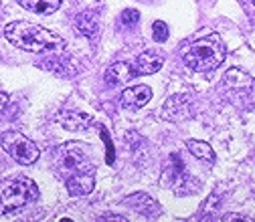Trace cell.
Masks as SVG:
<instances>
[{"label":"cell","mask_w":255,"mask_h":222,"mask_svg":"<svg viewBox=\"0 0 255 222\" xmlns=\"http://www.w3.org/2000/svg\"><path fill=\"white\" fill-rule=\"evenodd\" d=\"M4 37L20 51L29 53H57L65 51V40L47 29L26 20H15L4 26Z\"/></svg>","instance_id":"1"},{"label":"cell","mask_w":255,"mask_h":222,"mask_svg":"<svg viewBox=\"0 0 255 222\" xmlns=\"http://www.w3.org/2000/svg\"><path fill=\"white\" fill-rule=\"evenodd\" d=\"M182 57H184L186 67H191L193 71L205 73V71H215L225 61L227 49H225L223 38L217 33H209L186 47Z\"/></svg>","instance_id":"2"},{"label":"cell","mask_w":255,"mask_h":222,"mask_svg":"<svg viewBox=\"0 0 255 222\" xmlns=\"http://www.w3.org/2000/svg\"><path fill=\"white\" fill-rule=\"evenodd\" d=\"M39 196V188L31 178L19 176L0 190V214L20 210L26 204L35 202Z\"/></svg>","instance_id":"3"},{"label":"cell","mask_w":255,"mask_h":222,"mask_svg":"<svg viewBox=\"0 0 255 222\" xmlns=\"http://www.w3.org/2000/svg\"><path fill=\"white\" fill-rule=\"evenodd\" d=\"M0 146H2V149L12 160L22 164V166L35 164L39 160V156H41L37 144L33 140H29L24 133L15 131V130H8V131H4L2 135H0Z\"/></svg>","instance_id":"4"},{"label":"cell","mask_w":255,"mask_h":222,"mask_svg":"<svg viewBox=\"0 0 255 222\" xmlns=\"http://www.w3.org/2000/svg\"><path fill=\"white\" fill-rule=\"evenodd\" d=\"M61 166L69 176L96 174V164H93L91 158H89L87 146L79 144V142H69L61 148Z\"/></svg>","instance_id":"5"},{"label":"cell","mask_w":255,"mask_h":222,"mask_svg":"<svg viewBox=\"0 0 255 222\" xmlns=\"http://www.w3.org/2000/svg\"><path fill=\"white\" fill-rule=\"evenodd\" d=\"M191 113V95L189 93H177L168 97L160 109V117L166 121H184Z\"/></svg>","instance_id":"6"},{"label":"cell","mask_w":255,"mask_h":222,"mask_svg":"<svg viewBox=\"0 0 255 222\" xmlns=\"http://www.w3.org/2000/svg\"><path fill=\"white\" fill-rule=\"evenodd\" d=\"M124 206L132 208V210H136L140 216H146V218H158L162 214V206L146 192H136L132 196L124 198Z\"/></svg>","instance_id":"7"},{"label":"cell","mask_w":255,"mask_h":222,"mask_svg":"<svg viewBox=\"0 0 255 222\" xmlns=\"http://www.w3.org/2000/svg\"><path fill=\"white\" fill-rule=\"evenodd\" d=\"M136 77H138L136 67H132L128 63H114V65L107 67V71H105V83L112 87L128 85V83Z\"/></svg>","instance_id":"8"},{"label":"cell","mask_w":255,"mask_h":222,"mask_svg":"<svg viewBox=\"0 0 255 222\" xmlns=\"http://www.w3.org/2000/svg\"><path fill=\"white\" fill-rule=\"evenodd\" d=\"M152 99V89L148 85H136V87H130L122 93V107L130 109V111H136L142 109L146 103Z\"/></svg>","instance_id":"9"},{"label":"cell","mask_w":255,"mask_h":222,"mask_svg":"<svg viewBox=\"0 0 255 222\" xmlns=\"http://www.w3.org/2000/svg\"><path fill=\"white\" fill-rule=\"evenodd\" d=\"M162 65H164V55L160 51L150 49V51H144L138 57L136 71H138V75H154L162 69Z\"/></svg>","instance_id":"10"},{"label":"cell","mask_w":255,"mask_h":222,"mask_svg":"<svg viewBox=\"0 0 255 222\" xmlns=\"http://www.w3.org/2000/svg\"><path fill=\"white\" fill-rule=\"evenodd\" d=\"M43 67L47 69V71L59 75V77H73V75L77 73L75 63H71L69 57H67L63 51H57V55L49 57V59L43 63Z\"/></svg>","instance_id":"11"},{"label":"cell","mask_w":255,"mask_h":222,"mask_svg":"<svg viewBox=\"0 0 255 222\" xmlns=\"http://www.w3.org/2000/svg\"><path fill=\"white\" fill-rule=\"evenodd\" d=\"M57 121L69 131H85L93 123V117L87 113H79V111H61Z\"/></svg>","instance_id":"12"},{"label":"cell","mask_w":255,"mask_h":222,"mask_svg":"<svg viewBox=\"0 0 255 222\" xmlns=\"http://www.w3.org/2000/svg\"><path fill=\"white\" fill-rule=\"evenodd\" d=\"M65 188L71 196H87L96 188V178H93V174L69 176V178H65Z\"/></svg>","instance_id":"13"},{"label":"cell","mask_w":255,"mask_h":222,"mask_svg":"<svg viewBox=\"0 0 255 222\" xmlns=\"http://www.w3.org/2000/svg\"><path fill=\"white\" fill-rule=\"evenodd\" d=\"M75 31L79 35H83L85 38L93 40L99 33V24H98V15L93 10H83L75 17Z\"/></svg>","instance_id":"14"},{"label":"cell","mask_w":255,"mask_h":222,"mask_svg":"<svg viewBox=\"0 0 255 222\" xmlns=\"http://www.w3.org/2000/svg\"><path fill=\"white\" fill-rule=\"evenodd\" d=\"M17 2L29 12H35V15H53L59 6H61V0H17Z\"/></svg>","instance_id":"15"},{"label":"cell","mask_w":255,"mask_h":222,"mask_svg":"<svg viewBox=\"0 0 255 222\" xmlns=\"http://www.w3.org/2000/svg\"><path fill=\"white\" fill-rule=\"evenodd\" d=\"M223 81H225V87L227 89H247V87L253 85L251 75H247L243 69H239V67L229 69V71L225 73Z\"/></svg>","instance_id":"16"},{"label":"cell","mask_w":255,"mask_h":222,"mask_svg":"<svg viewBox=\"0 0 255 222\" xmlns=\"http://www.w3.org/2000/svg\"><path fill=\"white\" fill-rule=\"evenodd\" d=\"M186 148H189V151L198 158V160H203V162H215V149L207 144V142H198V140H191V142H186Z\"/></svg>","instance_id":"17"},{"label":"cell","mask_w":255,"mask_h":222,"mask_svg":"<svg viewBox=\"0 0 255 222\" xmlns=\"http://www.w3.org/2000/svg\"><path fill=\"white\" fill-rule=\"evenodd\" d=\"M152 35H154L156 43H164V40L168 38V26H166V22L156 20V22L152 24Z\"/></svg>","instance_id":"18"},{"label":"cell","mask_w":255,"mask_h":222,"mask_svg":"<svg viewBox=\"0 0 255 222\" xmlns=\"http://www.w3.org/2000/svg\"><path fill=\"white\" fill-rule=\"evenodd\" d=\"M99 130H101V140L105 142V148H107V164H110V166H114V144H112V140H110V135H107V131H105V128H101L99 126Z\"/></svg>","instance_id":"19"},{"label":"cell","mask_w":255,"mask_h":222,"mask_svg":"<svg viewBox=\"0 0 255 222\" xmlns=\"http://www.w3.org/2000/svg\"><path fill=\"white\" fill-rule=\"evenodd\" d=\"M140 18V12L138 10H124L122 12V24L124 26H134Z\"/></svg>","instance_id":"20"},{"label":"cell","mask_w":255,"mask_h":222,"mask_svg":"<svg viewBox=\"0 0 255 222\" xmlns=\"http://www.w3.org/2000/svg\"><path fill=\"white\" fill-rule=\"evenodd\" d=\"M219 200H221V196H211V198H209L203 206H200V212H203V216H205V214H209V210H211V212H215V208H217Z\"/></svg>","instance_id":"21"},{"label":"cell","mask_w":255,"mask_h":222,"mask_svg":"<svg viewBox=\"0 0 255 222\" xmlns=\"http://www.w3.org/2000/svg\"><path fill=\"white\" fill-rule=\"evenodd\" d=\"M99 220H119V222H126V216H118V214H103V216H99Z\"/></svg>","instance_id":"22"},{"label":"cell","mask_w":255,"mask_h":222,"mask_svg":"<svg viewBox=\"0 0 255 222\" xmlns=\"http://www.w3.org/2000/svg\"><path fill=\"white\" fill-rule=\"evenodd\" d=\"M223 220H251L249 216H239V214H227Z\"/></svg>","instance_id":"23"},{"label":"cell","mask_w":255,"mask_h":222,"mask_svg":"<svg viewBox=\"0 0 255 222\" xmlns=\"http://www.w3.org/2000/svg\"><path fill=\"white\" fill-rule=\"evenodd\" d=\"M6 103H8V95L4 91H0V109H2Z\"/></svg>","instance_id":"24"}]
</instances>
